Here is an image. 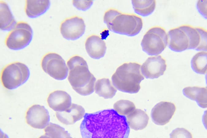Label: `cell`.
I'll use <instances>...</instances> for the list:
<instances>
[{
    "instance_id": "ac0fdd59",
    "label": "cell",
    "mask_w": 207,
    "mask_h": 138,
    "mask_svg": "<svg viewBox=\"0 0 207 138\" xmlns=\"http://www.w3.org/2000/svg\"><path fill=\"white\" fill-rule=\"evenodd\" d=\"M50 5L49 0H26L25 12L29 17L36 18L44 13Z\"/></svg>"
},
{
    "instance_id": "ba28073f",
    "label": "cell",
    "mask_w": 207,
    "mask_h": 138,
    "mask_svg": "<svg viewBox=\"0 0 207 138\" xmlns=\"http://www.w3.org/2000/svg\"><path fill=\"white\" fill-rule=\"evenodd\" d=\"M44 71L52 78L63 80L67 77L68 69L64 60L58 54L49 53L43 57L41 62Z\"/></svg>"
},
{
    "instance_id": "9c48e42d",
    "label": "cell",
    "mask_w": 207,
    "mask_h": 138,
    "mask_svg": "<svg viewBox=\"0 0 207 138\" xmlns=\"http://www.w3.org/2000/svg\"><path fill=\"white\" fill-rule=\"evenodd\" d=\"M167 36L168 47L171 50L180 52L190 49V40L187 25L170 29Z\"/></svg>"
},
{
    "instance_id": "3957f363",
    "label": "cell",
    "mask_w": 207,
    "mask_h": 138,
    "mask_svg": "<svg viewBox=\"0 0 207 138\" xmlns=\"http://www.w3.org/2000/svg\"><path fill=\"white\" fill-rule=\"evenodd\" d=\"M104 21L110 31L130 36L138 34L143 25L140 17L133 14L123 13L113 9L105 12Z\"/></svg>"
},
{
    "instance_id": "d6986e66",
    "label": "cell",
    "mask_w": 207,
    "mask_h": 138,
    "mask_svg": "<svg viewBox=\"0 0 207 138\" xmlns=\"http://www.w3.org/2000/svg\"><path fill=\"white\" fill-rule=\"evenodd\" d=\"M126 121L131 128L135 130H142L147 126L149 117L144 111L136 109L127 116Z\"/></svg>"
},
{
    "instance_id": "8992f818",
    "label": "cell",
    "mask_w": 207,
    "mask_h": 138,
    "mask_svg": "<svg viewBox=\"0 0 207 138\" xmlns=\"http://www.w3.org/2000/svg\"><path fill=\"white\" fill-rule=\"evenodd\" d=\"M168 36L162 27L155 26L150 29L144 36L141 42L143 51L150 56H157L165 49L168 44Z\"/></svg>"
},
{
    "instance_id": "e0dca14e",
    "label": "cell",
    "mask_w": 207,
    "mask_h": 138,
    "mask_svg": "<svg viewBox=\"0 0 207 138\" xmlns=\"http://www.w3.org/2000/svg\"><path fill=\"white\" fill-rule=\"evenodd\" d=\"M86 51L91 58L99 59L104 56L106 47L105 41L100 37L96 35L89 36L85 44Z\"/></svg>"
},
{
    "instance_id": "8fae6325",
    "label": "cell",
    "mask_w": 207,
    "mask_h": 138,
    "mask_svg": "<svg viewBox=\"0 0 207 138\" xmlns=\"http://www.w3.org/2000/svg\"><path fill=\"white\" fill-rule=\"evenodd\" d=\"M50 120L49 112L43 105H33L26 112V122L34 128L43 129L45 128L49 124Z\"/></svg>"
},
{
    "instance_id": "83f0119b",
    "label": "cell",
    "mask_w": 207,
    "mask_h": 138,
    "mask_svg": "<svg viewBox=\"0 0 207 138\" xmlns=\"http://www.w3.org/2000/svg\"><path fill=\"white\" fill-rule=\"evenodd\" d=\"M93 2L91 0H73V4L78 9L85 11L90 8Z\"/></svg>"
},
{
    "instance_id": "ffe728a7",
    "label": "cell",
    "mask_w": 207,
    "mask_h": 138,
    "mask_svg": "<svg viewBox=\"0 0 207 138\" xmlns=\"http://www.w3.org/2000/svg\"><path fill=\"white\" fill-rule=\"evenodd\" d=\"M183 95L190 99L195 101L198 105L203 108L207 107V88L197 86L188 87L182 90Z\"/></svg>"
},
{
    "instance_id": "7c38bea8",
    "label": "cell",
    "mask_w": 207,
    "mask_h": 138,
    "mask_svg": "<svg viewBox=\"0 0 207 138\" xmlns=\"http://www.w3.org/2000/svg\"><path fill=\"white\" fill-rule=\"evenodd\" d=\"M166 68L165 60L159 55L148 58L141 66V70L146 79H153L163 75Z\"/></svg>"
},
{
    "instance_id": "4316f807",
    "label": "cell",
    "mask_w": 207,
    "mask_h": 138,
    "mask_svg": "<svg viewBox=\"0 0 207 138\" xmlns=\"http://www.w3.org/2000/svg\"><path fill=\"white\" fill-rule=\"evenodd\" d=\"M170 138H192L191 133L183 128H177L170 134Z\"/></svg>"
},
{
    "instance_id": "7402d4cb",
    "label": "cell",
    "mask_w": 207,
    "mask_h": 138,
    "mask_svg": "<svg viewBox=\"0 0 207 138\" xmlns=\"http://www.w3.org/2000/svg\"><path fill=\"white\" fill-rule=\"evenodd\" d=\"M95 89L97 94L105 99L112 98L117 91L112 85L109 79L105 78L98 79L97 81Z\"/></svg>"
},
{
    "instance_id": "4fadbf2b",
    "label": "cell",
    "mask_w": 207,
    "mask_h": 138,
    "mask_svg": "<svg viewBox=\"0 0 207 138\" xmlns=\"http://www.w3.org/2000/svg\"><path fill=\"white\" fill-rule=\"evenodd\" d=\"M175 110V106L173 103L167 102H159L151 110L152 120L157 125H165L170 121Z\"/></svg>"
},
{
    "instance_id": "44dd1931",
    "label": "cell",
    "mask_w": 207,
    "mask_h": 138,
    "mask_svg": "<svg viewBox=\"0 0 207 138\" xmlns=\"http://www.w3.org/2000/svg\"><path fill=\"white\" fill-rule=\"evenodd\" d=\"M17 23L8 4L0 2V29L3 31H11Z\"/></svg>"
},
{
    "instance_id": "484cf974",
    "label": "cell",
    "mask_w": 207,
    "mask_h": 138,
    "mask_svg": "<svg viewBox=\"0 0 207 138\" xmlns=\"http://www.w3.org/2000/svg\"><path fill=\"white\" fill-rule=\"evenodd\" d=\"M114 110L119 115L127 116L135 109L134 103L128 100H121L115 102L113 105Z\"/></svg>"
},
{
    "instance_id": "9a60e30c",
    "label": "cell",
    "mask_w": 207,
    "mask_h": 138,
    "mask_svg": "<svg viewBox=\"0 0 207 138\" xmlns=\"http://www.w3.org/2000/svg\"><path fill=\"white\" fill-rule=\"evenodd\" d=\"M85 114V110L82 106L73 103L65 111L56 112V115L61 122L66 125H71L82 119Z\"/></svg>"
},
{
    "instance_id": "2e32d148",
    "label": "cell",
    "mask_w": 207,
    "mask_h": 138,
    "mask_svg": "<svg viewBox=\"0 0 207 138\" xmlns=\"http://www.w3.org/2000/svg\"><path fill=\"white\" fill-rule=\"evenodd\" d=\"M190 40V49L207 51V31L200 27L187 25Z\"/></svg>"
},
{
    "instance_id": "277c9868",
    "label": "cell",
    "mask_w": 207,
    "mask_h": 138,
    "mask_svg": "<svg viewBox=\"0 0 207 138\" xmlns=\"http://www.w3.org/2000/svg\"><path fill=\"white\" fill-rule=\"evenodd\" d=\"M140 64L131 62L120 66L112 76L113 85L123 92L137 93L140 88V83L144 79L140 73Z\"/></svg>"
},
{
    "instance_id": "52a82bcc",
    "label": "cell",
    "mask_w": 207,
    "mask_h": 138,
    "mask_svg": "<svg viewBox=\"0 0 207 138\" xmlns=\"http://www.w3.org/2000/svg\"><path fill=\"white\" fill-rule=\"evenodd\" d=\"M33 36V31L30 25L25 22L20 21L17 23L6 37L5 44L10 49L21 50L30 44Z\"/></svg>"
},
{
    "instance_id": "d4e9b609",
    "label": "cell",
    "mask_w": 207,
    "mask_h": 138,
    "mask_svg": "<svg viewBox=\"0 0 207 138\" xmlns=\"http://www.w3.org/2000/svg\"><path fill=\"white\" fill-rule=\"evenodd\" d=\"M45 135L51 138H72L67 131L59 125L49 123L44 129Z\"/></svg>"
},
{
    "instance_id": "f1b7e54d",
    "label": "cell",
    "mask_w": 207,
    "mask_h": 138,
    "mask_svg": "<svg viewBox=\"0 0 207 138\" xmlns=\"http://www.w3.org/2000/svg\"><path fill=\"white\" fill-rule=\"evenodd\" d=\"M38 138H51L45 135H43L40 137Z\"/></svg>"
},
{
    "instance_id": "cb8c5ba5",
    "label": "cell",
    "mask_w": 207,
    "mask_h": 138,
    "mask_svg": "<svg viewBox=\"0 0 207 138\" xmlns=\"http://www.w3.org/2000/svg\"><path fill=\"white\" fill-rule=\"evenodd\" d=\"M192 70L197 73L205 74L207 71V52L202 51L196 53L191 62Z\"/></svg>"
},
{
    "instance_id": "5bb4252c",
    "label": "cell",
    "mask_w": 207,
    "mask_h": 138,
    "mask_svg": "<svg viewBox=\"0 0 207 138\" xmlns=\"http://www.w3.org/2000/svg\"><path fill=\"white\" fill-rule=\"evenodd\" d=\"M47 101L49 107L56 112L64 111L71 105V99L70 95L61 90H56L50 93Z\"/></svg>"
},
{
    "instance_id": "30bf717a",
    "label": "cell",
    "mask_w": 207,
    "mask_h": 138,
    "mask_svg": "<svg viewBox=\"0 0 207 138\" xmlns=\"http://www.w3.org/2000/svg\"><path fill=\"white\" fill-rule=\"evenodd\" d=\"M85 27L82 18L74 16L66 19L61 23L60 31L64 38L73 40L83 35L85 32Z\"/></svg>"
},
{
    "instance_id": "6da1fadb",
    "label": "cell",
    "mask_w": 207,
    "mask_h": 138,
    "mask_svg": "<svg viewBox=\"0 0 207 138\" xmlns=\"http://www.w3.org/2000/svg\"><path fill=\"white\" fill-rule=\"evenodd\" d=\"M82 138H128L126 117L109 109L86 113L80 126Z\"/></svg>"
},
{
    "instance_id": "603a6c76",
    "label": "cell",
    "mask_w": 207,
    "mask_h": 138,
    "mask_svg": "<svg viewBox=\"0 0 207 138\" xmlns=\"http://www.w3.org/2000/svg\"><path fill=\"white\" fill-rule=\"evenodd\" d=\"M132 2L135 12L144 17L151 14L156 6L155 0H132Z\"/></svg>"
},
{
    "instance_id": "5b68a950",
    "label": "cell",
    "mask_w": 207,
    "mask_h": 138,
    "mask_svg": "<svg viewBox=\"0 0 207 138\" xmlns=\"http://www.w3.org/2000/svg\"><path fill=\"white\" fill-rule=\"evenodd\" d=\"M30 75L29 69L25 64L19 62H15L4 68L1 74V81L5 88L13 90L26 82Z\"/></svg>"
},
{
    "instance_id": "7a4b0ae2",
    "label": "cell",
    "mask_w": 207,
    "mask_h": 138,
    "mask_svg": "<svg viewBox=\"0 0 207 138\" xmlns=\"http://www.w3.org/2000/svg\"><path fill=\"white\" fill-rule=\"evenodd\" d=\"M67 64L69 70L68 79L73 89L82 96L92 93L96 79L90 71L86 60L75 56L69 59Z\"/></svg>"
}]
</instances>
